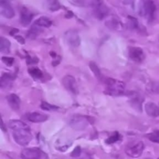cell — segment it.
<instances>
[{
    "label": "cell",
    "mask_w": 159,
    "mask_h": 159,
    "mask_svg": "<svg viewBox=\"0 0 159 159\" xmlns=\"http://www.w3.org/2000/svg\"><path fill=\"white\" fill-rule=\"evenodd\" d=\"M105 83L107 86L106 91L107 94L111 96H121L124 94L125 84L124 82L113 79H107L105 80Z\"/></svg>",
    "instance_id": "obj_1"
},
{
    "label": "cell",
    "mask_w": 159,
    "mask_h": 159,
    "mask_svg": "<svg viewBox=\"0 0 159 159\" xmlns=\"http://www.w3.org/2000/svg\"><path fill=\"white\" fill-rule=\"evenodd\" d=\"M12 137L16 142L21 146H26L32 140V134L30 128L12 130Z\"/></svg>",
    "instance_id": "obj_2"
},
{
    "label": "cell",
    "mask_w": 159,
    "mask_h": 159,
    "mask_svg": "<svg viewBox=\"0 0 159 159\" xmlns=\"http://www.w3.org/2000/svg\"><path fill=\"white\" fill-rule=\"evenodd\" d=\"M156 6L152 0H141L140 6V15L147 18L149 21L154 19Z\"/></svg>",
    "instance_id": "obj_3"
},
{
    "label": "cell",
    "mask_w": 159,
    "mask_h": 159,
    "mask_svg": "<svg viewBox=\"0 0 159 159\" xmlns=\"http://www.w3.org/2000/svg\"><path fill=\"white\" fill-rule=\"evenodd\" d=\"M144 150V143L142 141H137V142L130 143L126 148L125 152L128 156L134 158H139L142 155Z\"/></svg>",
    "instance_id": "obj_4"
},
{
    "label": "cell",
    "mask_w": 159,
    "mask_h": 159,
    "mask_svg": "<svg viewBox=\"0 0 159 159\" xmlns=\"http://www.w3.org/2000/svg\"><path fill=\"white\" fill-rule=\"evenodd\" d=\"M89 120L85 116H75L69 122L70 127L75 130H84L88 127Z\"/></svg>",
    "instance_id": "obj_5"
},
{
    "label": "cell",
    "mask_w": 159,
    "mask_h": 159,
    "mask_svg": "<svg viewBox=\"0 0 159 159\" xmlns=\"http://www.w3.org/2000/svg\"><path fill=\"white\" fill-rule=\"evenodd\" d=\"M44 154L37 148H25L22 151L21 157L23 159H41Z\"/></svg>",
    "instance_id": "obj_6"
},
{
    "label": "cell",
    "mask_w": 159,
    "mask_h": 159,
    "mask_svg": "<svg viewBox=\"0 0 159 159\" xmlns=\"http://www.w3.org/2000/svg\"><path fill=\"white\" fill-rule=\"evenodd\" d=\"M62 84L67 90L72 93L73 94H77L79 93L78 85L76 83L75 79L71 75H66L62 79Z\"/></svg>",
    "instance_id": "obj_7"
},
{
    "label": "cell",
    "mask_w": 159,
    "mask_h": 159,
    "mask_svg": "<svg viewBox=\"0 0 159 159\" xmlns=\"http://www.w3.org/2000/svg\"><path fill=\"white\" fill-rule=\"evenodd\" d=\"M65 38L67 43L73 48L79 47L80 44V37L77 31L72 30L67 31L65 34Z\"/></svg>",
    "instance_id": "obj_8"
},
{
    "label": "cell",
    "mask_w": 159,
    "mask_h": 159,
    "mask_svg": "<svg viewBox=\"0 0 159 159\" xmlns=\"http://www.w3.org/2000/svg\"><path fill=\"white\" fill-rule=\"evenodd\" d=\"M129 57L135 62H141L145 58V54L141 48L131 47L129 48Z\"/></svg>",
    "instance_id": "obj_9"
},
{
    "label": "cell",
    "mask_w": 159,
    "mask_h": 159,
    "mask_svg": "<svg viewBox=\"0 0 159 159\" xmlns=\"http://www.w3.org/2000/svg\"><path fill=\"white\" fill-rule=\"evenodd\" d=\"M95 15L99 20L105 18L109 13V9L107 6L102 2V0H96V4L95 6Z\"/></svg>",
    "instance_id": "obj_10"
},
{
    "label": "cell",
    "mask_w": 159,
    "mask_h": 159,
    "mask_svg": "<svg viewBox=\"0 0 159 159\" xmlns=\"http://www.w3.org/2000/svg\"><path fill=\"white\" fill-rule=\"evenodd\" d=\"M0 12L3 16L7 19H11L15 16L13 9L9 3V1L0 2Z\"/></svg>",
    "instance_id": "obj_11"
},
{
    "label": "cell",
    "mask_w": 159,
    "mask_h": 159,
    "mask_svg": "<svg viewBox=\"0 0 159 159\" xmlns=\"http://www.w3.org/2000/svg\"><path fill=\"white\" fill-rule=\"evenodd\" d=\"M33 17L34 15L30 11L25 7L22 8L20 10V22L23 26H28L32 21Z\"/></svg>",
    "instance_id": "obj_12"
},
{
    "label": "cell",
    "mask_w": 159,
    "mask_h": 159,
    "mask_svg": "<svg viewBox=\"0 0 159 159\" xmlns=\"http://www.w3.org/2000/svg\"><path fill=\"white\" fill-rule=\"evenodd\" d=\"M105 24L109 29L112 30H121L123 28V25L121 22L114 16L107 19L106 20Z\"/></svg>",
    "instance_id": "obj_13"
},
{
    "label": "cell",
    "mask_w": 159,
    "mask_h": 159,
    "mask_svg": "<svg viewBox=\"0 0 159 159\" xmlns=\"http://www.w3.org/2000/svg\"><path fill=\"white\" fill-rule=\"evenodd\" d=\"M26 119L29 121L33 123H42L48 120V116L43 113H38V112H34V113H28L26 115Z\"/></svg>",
    "instance_id": "obj_14"
},
{
    "label": "cell",
    "mask_w": 159,
    "mask_h": 159,
    "mask_svg": "<svg viewBox=\"0 0 159 159\" xmlns=\"http://www.w3.org/2000/svg\"><path fill=\"white\" fill-rule=\"evenodd\" d=\"M144 110L148 116L152 117L159 116V107L154 102H148L144 106Z\"/></svg>",
    "instance_id": "obj_15"
},
{
    "label": "cell",
    "mask_w": 159,
    "mask_h": 159,
    "mask_svg": "<svg viewBox=\"0 0 159 159\" xmlns=\"http://www.w3.org/2000/svg\"><path fill=\"white\" fill-rule=\"evenodd\" d=\"M7 101L9 107L13 110H19L20 108V99L17 95L10 94L7 96Z\"/></svg>",
    "instance_id": "obj_16"
},
{
    "label": "cell",
    "mask_w": 159,
    "mask_h": 159,
    "mask_svg": "<svg viewBox=\"0 0 159 159\" xmlns=\"http://www.w3.org/2000/svg\"><path fill=\"white\" fill-rule=\"evenodd\" d=\"M12 80H13V77L11 75L7 74V73H5L2 75L1 80H0V85L2 89L8 88L9 86H10L11 84H12Z\"/></svg>",
    "instance_id": "obj_17"
},
{
    "label": "cell",
    "mask_w": 159,
    "mask_h": 159,
    "mask_svg": "<svg viewBox=\"0 0 159 159\" xmlns=\"http://www.w3.org/2000/svg\"><path fill=\"white\" fill-rule=\"evenodd\" d=\"M10 49V42L5 37H0V52L2 54H8Z\"/></svg>",
    "instance_id": "obj_18"
},
{
    "label": "cell",
    "mask_w": 159,
    "mask_h": 159,
    "mask_svg": "<svg viewBox=\"0 0 159 159\" xmlns=\"http://www.w3.org/2000/svg\"><path fill=\"white\" fill-rule=\"evenodd\" d=\"M9 127L12 129V130H17V129H25V128H30L29 126L26 125L25 123H23L21 120H13L9 121Z\"/></svg>",
    "instance_id": "obj_19"
},
{
    "label": "cell",
    "mask_w": 159,
    "mask_h": 159,
    "mask_svg": "<svg viewBox=\"0 0 159 159\" xmlns=\"http://www.w3.org/2000/svg\"><path fill=\"white\" fill-rule=\"evenodd\" d=\"M41 31V29H40L38 26L34 24V26H31V28L30 29V30L28 31L27 35L26 36H27V37L29 39H35L37 36L40 35Z\"/></svg>",
    "instance_id": "obj_20"
},
{
    "label": "cell",
    "mask_w": 159,
    "mask_h": 159,
    "mask_svg": "<svg viewBox=\"0 0 159 159\" xmlns=\"http://www.w3.org/2000/svg\"><path fill=\"white\" fill-rule=\"evenodd\" d=\"M34 24H36L38 26H42V27H50L51 26V24H52V22L48 17L42 16L40 17L38 20H36Z\"/></svg>",
    "instance_id": "obj_21"
},
{
    "label": "cell",
    "mask_w": 159,
    "mask_h": 159,
    "mask_svg": "<svg viewBox=\"0 0 159 159\" xmlns=\"http://www.w3.org/2000/svg\"><path fill=\"white\" fill-rule=\"evenodd\" d=\"M89 67L90 68H91L92 71H93V73H94L95 76H96V78H97L99 80L102 81V78H103V76H102V72H101V71L99 70V67L96 65V63H94L93 61L90 62L89 63Z\"/></svg>",
    "instance_id": "obj_22"
},
{
    "label": "cell",
    "mask_w": 159,
    "mask_h": 159,
    "mask_svg": "<svg viewBox=\"0 0 159 159\" xmlns=\"http://www.w3.org/2000/svg\"><path fill=\"white\" fill-rule=\"evenodd\" d=\"M47 5H48V9L52 12L57 11L61 9V5L58 0H47Z\"/></svg>",
    "instance_id": "obj_23"
},
{
    "label": "cell",
    "mask_w": 159,
    "mask_h": 159,
    "mask_svg": "<svg viewBox=\"0 0 159 159\" xmlns=\"http://www.w3.org/2000/svg\"><path fill=\"white\" fill-rule=\"evenodd\" d=\"M30 75L34 78V79H40L43 76V73L39 68H30L28 70Z\"/></svg>",
    "instance_id": "obj_24"
},
{
    "label": "cell",
    "mask_w": 159,
    "mask_h": 159,
    "mask_svg": "<svg viewBox=\"0 0 159 159\" xmlns=\"http://www.w3.org/2000/svg\"><path fill=\"white\" fill-rule=\"evenodd\" d=\"M120 139V134L117 133V132H115L113 135H111V136L106 141V143L108 144H111L116 142V141H118Z\"/></svg>",
    "instance_id": "obj_25"
},
{
    "label": "cell",
    "mask_w": 159,
    "mask_h": 159,
    "mask_svg": "<svg viewBox=\"0 0 159 159\" xmlns=\"http://www.w3.org/2000/svg\"><path fill=\"white\" fill-rule=\"evenodd\" d=\"M148 138L151 141H152V142L159 144V130H156V131L153 132V133L149 134L148 135Z\"/></svg>",
    "instance_id": "obj_26"
},
{
    "label": "cell",
    "mask_w": 159,
    "mask_h": 159,
    "mask_svg": "<svg viewBox=\"0 0 159 159\" xmlns=\"http://www.w3.org/2000/svg\"><path fill=\"white\" fill-rule=\"evenodd\" d=\"M42 110H46V111H53V110H56L57 109V107L54 105H51V104L48 103L46 102H43L41 103V106H40Z\"/></svg>",
    "instance_id": "obj_27"
},
{
    "label": "cell",
    "mask_w": 159,
    "mask_h": 159,
    "mask_svg": "<svg viewBox=\"0 0 159 159\" xmlns=\"http://www.w3.org/2000/svg\"><path fill=\"white\" fill-rule=\"evenodd\" d=\"M128 18H129V26H130V28H132V29H136V28H138V20L132 16H129Z\"/></svg>",
    "instance_id": "obj_28"
},
{
    "label": "cell",
    "mask_w": 159,
    "mask_h": 159,
    "mask_svg": "<svg viewBox=\"0 0 159 159\" xmlns=\"http://www.w3.org/2000/svg\"><path fill=\"white\" fill-rule=\"evenodd\" d=\"M2 61L4 62L6 65H8V66L12 65V64H13L14 62V59L12 58V57H2Z\"/></svg>",
    "instance_id": "obj_29"
},
{
    "label": "cell",
    "mask_w": 159,
    "mask_h": 159,
    "mask_svg": "<svg viewBox=\"0 0 159 159\" xmlns=\"http://www.w3.org/2000/svg\"><path fill=\"white\" fill-rule=\"evenodd\" d=\"M81 155V148L79 146H77V147L75 148V150L71 152V157H74V158H77V157H79Z\"/></svg>",
    "instance_id": "obj_30"
},
{
    "label": "cell",
    "mask_w": 159,
    "mask_h": 159,
    "mask_svg": "<svg viewBox=\"0 0 159 159\" xmlns=\"http://www.w3.org/2000/svg\"><path fill=\"white\" fill-rule=\"evenodd\" d=\"M72 3L79 7H83L85 6V0H71Z\"/></svg>",
    "instance_id": "obj_31"
},
{
    "label": "cell",
    "mask_w": 159,
    "mask_h": 159,
    "mask_svg": "<svg viewBox=\"0 0 159 159\" xmlns=\"http://www.w3.org/2000/svg\"><path fill=\"white\" fill-rule=\"evenodd\" d=\"M16 39L17 41L19 42V43H20L21 44H23V43H25V40L23 38V37H21V36H16Z\"/></svg>",
    "instance_id": "obj_32"
},
{
    "label": "cell",
    "mask_w": 159,
    "mask_h": 159,
    "mask_svg": "<svg viewBox=\"0 0 159 159\" xmlns=\"http://www.w3.org/2000/svg\"><path fill=\"white\" fill-rule=\"evenodd\" d=\"M158 159H159V158H158Z\"/></svg>",
    "instance_id": "obj_33"
}]
</instances>
